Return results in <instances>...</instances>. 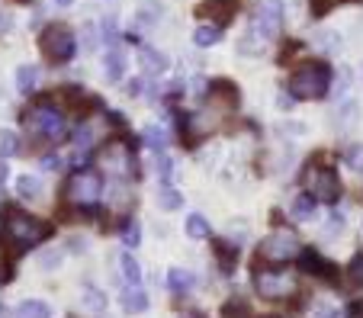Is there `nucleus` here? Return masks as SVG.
I'll return each mask as SVG.
<instances>
[{"instance_id":"nucleus-1","label":"nucleus","mask_w":363,"mask_h":318,"mask_svg":"<svg viewBox=\"0 0 363 318\" xmlns=\"http://www.w3.org/2000/svg\"><path fill=\"white\" fill-rule=\"evenodd\" d=\"M331 87V64L325 62H302L289 77V93L296 100H322Z\"/></svg>"},{"instance_id":"nucleus-2","label":"nucleus","mask_w":363,"mask_h":318,"mask_svg":"<svg viewBox=\"0 0 363 318\" xmlns=\"http://www.w3.org/2000/svg\"><path fill=\"white\" fill-rule=\"evenodd\" d=\"M39 49H42V55H45V62L65 64V62L74 58L77 39H74V33H71L65 23H48V26L42 29V35H39Z\"/></svg>"},{"instance_id":"nucleus-3","label":"nucleus","mask_w":363,"mask_h":318,"mask_svg":"<svg viewBox=\"0 0 363 318\" xmlns=\"http://www.w3.org/2000/svg\"><path fill=\"white\" fill-rule=\"evenodd\" d=\"M4 229H7L20 244H35V242L52 235V225H45V222H39L35 215L23 212V209H13V206L4 209Z\"/></svg>"},{"instance_id":"nucleus-4","label":"nucleus","mask_w":363,"mask_h":318,"mask_svg":"<svg viewBox=\"0 0 363 318\" xmlns=\"http://www.w3.org/2000/svg\"><path fill=\"white\" fill-rule=\"evenodd\" d=\"M251 29L261 42H270L280 35L283 29V0H261L251 13Z\"/></svg>"},{"instance_id":"nucleus-5","label":"nucleus","mask_w":363,"mask_h":318,"mask_svg":"<svg viewBox=\"0 0 363 318\" xmlns=\"http://www.w3.org/2000/svg\"><path fill=\"white\" fill-rule=\"evenodd\" d=\"M26 119L33 123V129L39 132V135H48V139H62L65 135V113L48 97H42L39 103L26 113Z\"/></svg>"},{"instance_id":"nucleus-6","label":"nucleus","mask_w":363,"mask_h":318,"mask_svg":"<svg viewBox=\"0 0 363 318\" xmlns=\"http://www.w3.org/2000/svg\"><path fill=\"white\" fill-rule=\"evenodd\" d=\"M254 290L264 299H286L296 296V277L289 270H257L254 273Z\"/></svg>"},{"instance_id":"nucleus-7","label":"nucleus","mask_w":363,"mask_h":318,"mask_svg":"<svg viewBox=\"0 0 363 318\" xmlns=\"http://www.w3.org/2000/svg\"><path fill=\"white\" fill-rule=\"evenodd\" d=\"M65 193H68V200L77 203V206H90V203H96V196L103 193L100 174H96V171H84V167L71 171L68 183H65Z\"/></svg>"},{"instance_id":"nucleus-8","label":"nucleus","mask_w":363,"mask_h":318,"mask_svg":"<svg viewBox=\"0 0 363 318\" xmlns=\"http://www.w3.org/2000/svg\"><path fill=\"white\" fill-rule=\"evenodd\" d=\"M302 180H306L308 193L315 200H325V203L341 200V177H337L335 167H312V171H306Z\"/></svg>"},{"instance_id":"nucleus-9","label":"nucleus","mask_w":363,"mask_h":318,"mask_svg":"<svg viewBox=\"0 0 363 318\" xmlns=\"http://www.w3.org/2000/svg\"><path fill=\"white\" fill-rule=\"evenodd\" d=\"M261 254L270 257V261L286 263V261H293V257H299V242H296L293 232L280 229V232H274V235L261 244Z\"/></svg>"},{"instance_id":"nucleus-10","label":"nucleus","mask_w":363,"mask_h":318,"mask_svg":"<svg viewBox=\"0 0 363 318\" xmlns=\"http://www.w3.org/2000/svg\"><path fill=\"white\" fill-rule=\"evenodd\" d=\"M100 161L110 167L113 174H135V152L125 142H110L100 152Z\"/></svg>"},{"instance_id":"nucleus-11","label":"nucleus","mask_w":363,"mask_h":318,"mask_svg":"<svg viewBox=\"0 0 363 318\" xmlns=\"http://www.w3.org/2000/svg\"><path fill=\"white\" fill-rule=\"evenodd\" d=\"M138 64H142L145 77H158L167 71V55H161V52L151 49V45H138Z\"/></svg>"},{"instance_id":"nucleus-12","label":"nucleus","mask_w":363,"mask_h":318,"mask_svg":"<svg viewBox=\"0 0 363 318\" xmlns=\"http://www.w3.org/2000/svg\"><path fill=\"white\" fill-rule=\"evenodd\" d=\"M161 13H164V4H161V0H138V13H135L138 29L158 26V23H161Z\"/></svg>"},{"instance_id":"nucleus-13","label":"nucleus","mask_w":363,"mask_h":318,"mask_svg":"<svg viewBox=\"0 0 363 318\" xmlns=\"http://www.w3.org/2000/svg\"><path fill=\"white\" fill-rule=\"evenodd\" d=\"M164 283H167V290L171 293H177V296H184V293H190L193 290V273L190 270H180V267H174V270H167V277H164Z\"/></svg>"},{"instance_id":"nucleus-14","label":"nucleus","mask_w":363,"mask_h":318,"mask_svg":"<svg viewBox=\"0 0 363 318\" xmlns=\"http://www.w3.org/2000/svg\"><path fill=\"white\" fill-rule=\"evenodd\" d=\"M119 299H123V309L132 312V315H142V312L148 309V296H145L142 286H129V290H125Z\"/></svg>"},{"instance_id":"nucleus-15","label":"nucleus","mask_w":363,"mask_h":318,"mask_svg":"<svg viewBox=\"0 0 363 318\" xmlns=\"http://www.w3.org/2000/svg\"><path fill=\"white\" fill-rule=\"evenodd\" d=\"M35 84H39V68L35 64H20L16 68V90L20 93H33Z\"/></svg>"},{"instance_id":"nucleus-16","label":"nucleus","mask_w":363,"mask_h":318,"mask_svg":"<svg viewBox=\"0 0 363 318\" xmlns=\"http://www.w3.org/2000/svg\"><path fill=\"white\" fill-rule=\"evenodd\" d=\"M16 318H52V305L42 302V299H26L16 309Z\"/></svg>"},{"instance_id":"nucleus-17","label":"nucleus","mask_w":363,"mask_h":318,"mask_svg":"<svg viewBox=\"0 0 363 318\" xmlns=\"http://www.w3.org/2000/svg\"><path fill=\"white\" fill-rule=\"evenodd\" d=\"M103 64H106V81L116 84V81H123V77H125V55L119 49L106 52V62H103Z\"/></svg>"},{"instance_id":"nucleus-18","label":"nucleus","mask_w":363,"mask_h":318,"mask_svg":"<svg viewBox=\"0 0 363 318\" xmlns=\"http://www.w3.org/2000/svg\"><path fill=\"white\" fill-rule=\"evenodd\" d=\"M16 193H20L23 200H39L42 196V180L33 177V174H20V177H16Z\"/></svg>"},{"instance_id":"nucleus-19","label":"nucleus","mask_w":363,"mask_h":318,"mask_svg":"<svg viewBox=\"0 0 363 318\" xmlns=\"http://www.w3.org/2000/svg\"><path fill=\"white\" fill-rule=\"evenodd\" d=\"M184 232L193 238V242H203V238H209V222H206V215L193 212V215H186Z\"/></svg>"},{"instance_id":"nucleus-20","label":"nucleus","mask_w":363,"mask_h":318,"mask_svg":"<svg viewBox=\"0 0 363 318\" xmlns=\"http://www.w3.org/2000/svg\"><path fill=\"white\" fill-rule=\"evenodd\" d=\"M119 267H123V277L129 286H142V267L132 254H119Z\"/></svg>"},{"instance_id":"nucleus-21","label":"nucleus","mask_w":363,"mask_h":318,"mask_svg":"<svg viewBox=\"0 0 363 318\" xmlns=\"http://www.w3.org/2000/svg\"><path fill=\"white\" fill-rule=\"evenodd\" d=\"M62 263H65V251L62 248H52V244H48V248L39 251V270H48V273H52V270H58Z\"/></svg>"},{"instance_id":"nucleus-22","label":"nucleus","mask_w":363,"mask_h":318,"mask_svg":"<svg viewBox=\"0 0 363 318\" xmlns=\"http://www.w3.org/2000/svg\"><path fill=\"white\" fill-rule=\"evenodd\" d=\"M20 152H23L20 135H16L13 129H0V154H4V158H13V154H20Z\"/></svg>"},{"instance_id":"nucleus-23","label":"nucleus","mask_w":363,"mask_h":318,"mask_svg":"<svg viewBox=\"0 0 363 318\" xmlns=\"http://www.w3.org/2000/svg\"><path fill=\"white\" fill-rule=\"evenodd\" d=\"M315 206H318V200L312 193H299L293 200V215L296 219H312V215H315Z\"/></svg>"},{"instance_id":"nucleus-24","label":"nucleus","mask_w":363,"mask_h":318,"mask_svg":"<svg viewBox=\"0 0 363 318\" xmlns=\"http://www.w3.org/2000/svg\"><path fill=\"white\" fill-rule=\"evenodd\" d=\"M219 315H222V318H247V315H251V305L245 302V296H232V299H228V302L219 309Z\"/></svg>"},{"instance_id":"nucleus-25","label":"nucleus","mask_w":363,"mask_h":318,"mask_svg":"<svg viewBox=\"0 0 363 318\" xmlns=\"http://www.w3.org/2000/svg\"><path fill=\"white\" fill-rule=\"evenodd\" d=\"M213 248H216V257L222 261V267H225V273H232L235 261H238V248H235L232 242H216Z\"/></svg>"},{"instance_id":"nucleus-26","label":"nucleus","mask_w":363,"mask_h":318,"mask_svg":"<svg viewBox=\"0 0 363 318\" xmlns=\"http://www.w3.org/2000/svg\"><path fill=\"white\" fill-rule=\"evenodd\" d=\"M219 26H196L193 29V42H196L199 49H209V45H216L219 42Z\"/></svg>"},{"instance_id":"nucleus-27","label":"nucleus","mask_w":363,"mask_h":318,"mask_svg":"<svg viewBox=\"0 0 363 318\" xmlns=\"http://www.w3.org/2000/svg\"><path fill=\"white\" fill-rule=\"evenodd\" d=\"M213 93H216V100H225L228 106H238V87L232 81H216Z\"/></svg>"},{"instance_id":"nucleus-28","label":"nucleus","mask_w":363,"mask_h":318,"mask_svg":"<svg viewBox=\"0 0 363 318\" xmlns=\"http://www.w3.org/2000/svg\"><path fill=\"white\" fill-rule=\"evenodd\" d=\"M142 142L148 148H155V152H161V148L167 145V135H164V129H158V125H145V129H142Z\"/></svg>"},{"instance_id":"nucleus-29","label":"nucleus","mask_w":363,"mask_h":318,"mask_svg":"<svg viewBox=\"0 0 363 318\" xmlns=\"http://www.w3.org/2000/svg\"><path fill=\"white\" fill-rule=\"evenodd\" d=\"M119 232H123V244H129V248H138V244H142V225H138L135 219H125Z\"/></svg>"},{"instance_id":"nucleus-30","label":"nucleus","mask_w":363,"mask_h":318,"mask_svg":"<svg viewBox=\"0 0 363 318\" xmlns=\"http://www.w3.org/2000/svg\"><path fill=\"white\" fill-rule=\"evenodd\" d=\"M318 49H322L325 55H337V52L344 49L341 33H335V29H331V33H322V35H318Z\"/></svg>"},{"instance_id":"nucleus-31","label":"nucleus","mask_w":363,"mask_h":318,"mask_svg":"<svg viewBox=\"0 0 363 318\" xmlns=\"http://www.w3.org/2000/svg\"><path fill=\"white\" fill-rule=\"evenodd\" d=\"M158 206L167 209V212H171V209H180V206H184V196H180L174 187H167V183H164V187H161V193H158Z\"/></svg>"},{"instance_id":"nucleus-32","label":"nucleus","mask_w":363,"mask_h":318,"mask_svg":"<svg viewBox=\"0 0 363 318\" xmlns=\"http://www.w3.org/2000/svg\"><path fill=\"white\" fill-rule=\"evenodd\" d=\"M81 305H84L87 312H103V309H106V296H103L100 290H84Z\"/></svg>"},{"instance_id":"nucleus-33","label":"nucleus","mask_w":363,"mask_h":318,"mask_svg":"<svg viewBox=\"0 0 363 318\" xmlns=\"http://www.w3.org/2000/svg\"><path fill=\"white\" fill-rule=\"evenodd\" d=\"M315 277L318 280H325V283H331V286H337L341 283V273H337V267L331 261H318V267H315Z\"/></svg>"},{"instance_id":"nucleus-34","label":"nucleus","mask_w":363,"mask_h":318,"mask_svg":"<svg viewBox=\"0 0 363 318\" xmlns=\"http://www.w3.org/2000/svg\"><path fill=\"white\" fill-rule=\"evenodd\" d=\"M347 283L363 286V254H357L354 261L347 263Z\"/></svg>"},{"instance_id":"nucleus-35","label":"nucleus","mask_w":363,"mask_h":318,"mask_svg":"<svg viewBox=\"0 0 363 318\" xmlns=\"http://www.w3.org/2000/svg\"><path fill=\"white\" fill-rule=\"evenodd\" d=\"M337 4L341 0H308V10H312V16H328Z\"/></svg>"},{"instance_id":"nucleus-36","label":"nucleus","mask_w":363,"mask_h":318,"mask_svg":"<svg viewBox=\"0 0 363 318\" xmlns=\"http://www.w3.org/2000/svg\"><path fill=\"white\" fill-rule=\"evenodd\" d=\"M116 39H119L116 16H106V20H103V42H110V45H116Z\"/></svg>"},{"instance_id":"nucleus-37","label":"nucleus","mask_w":363,"mask_h":318,"mask_svg":"<svg viewBox=\"0 0 363 318\" xmlns=\"http://www.w3.org/2000/svg\"><path fill=\"white\" fill-rule=\"evenodd\" d=\"M344 161H347V167H354V171L363 174V145H354L347 154H344Z\"/></svg>"},{"instance_id":"nucleus-38","label":"nucleus","mask_w":363,"mask_h":318,"mask_svg":"<svg viewBox=\"0 0 363 318\" xmlns=\"http://www.w3.org/2000/svg\"><path fill=\"white\" fill-rule=\"evenodd\" d=\"M90 142H94V125H87V123H84L81 129L74 132V145H77V148H87Z\"/></svg>"},{"instance_id":"nucleus-39","label":"nucleus","mask_w":363,"mask_h":318,"mask_svg":"<svg viewBox=\"0 0 363 318\" xmlns=\"http://www.w3.org/2000/svg\"><path fill=\"white\" fill-rule=\"evenodd\" d=\"M299 49H302V42L289 39V42H286V45H283V49H280V55H277V62H280V64H286V62H289V58H293V55H296V52H299Z\"/></svg>"},{"instance_id":"nucleus-40","label":"nucleus","mask_w":363,"mask_h":318,"mask_svg":"<svg viewBox=\"0 0 363 318\" xmlns=\"http://www.w3.org/2000/svg\"><path fill=\"white\" fill-rule=\"evenodd\" d=\"M158 174H161V180H171L174 177V164H171V158H164V154L158 158Z\"/></svg>"},{"instance_id":"nucleus-41","label":"nucleus","mask_w":363,"mask_h":318,"mask_svg":"<svg viewBox=\"0 0 363 318\" xmlns=\"http://www.w3.org/2000/svg\"><path fill=\"white\" fill-rule=\"evenodd\" d=\"M315 318H341V312L331 309V305H318V309H315Z\"/></svg>"},{"instance_id":"nucleus-42","label":"nucleus","mask_w":363,"mask_h":318,"mask_svg":"<svg viewBox=\"0 0 363 318\" xmlns=\"http://www.w3.org/2000/svg\"><path fill=\"white\" fill-rule=\"evenodd\" d=\"M42 167H45V171H62V161H58L55 154H45V158H42Z\"/></svg>"},{"instance_id":"nucleus-43","label":"nucleus","mask_w":363,"mask_h":318,"mask_svg":"<svg viewBox=\"0 0 363 318\" xmlns=\"http://www.w3.org/2000/svg\"><path fill=\"white\" fill-rule=\"evenodd\" d=\"M68 251H74V254H84V251H87V242H84V238H68Z\"/></svg>"},{"instance_id":"nucleus-44","label":"nucleus","mask_w":363,"mask_h":318,"mask_svg":"<svg viewBox=\"0 0 363 318\" xmlns=\"http://www.w3.org/2000/svg\"><path fill=\"white\" fill-rule=\"evenodd\" d=\"M110 123L113 125H125V116H123V113H110Z\"/></svg>"},{"instance_id":"nucleus-45","label":"nucleus","mask_w":363,"mask_h":318,"mask_svg":"<svg viewBox=\"0 0 363 318\" xmlns=\"http://www.w3.org/2000/svg\"><path fill=\"white\" fill-rule=\"evenodd\" d=\"M4 180H7V167L0 164V183H4Z\"/></svg>"},{"instance_id":"nucleus-46","label":"nucleus","mask_w":363,"mask_h":318,"mask_svg":"<svg viewBox=\"0 0 363 318\" xmlns=\"http://www.w3.org/2000/svg\"><path fill=\"white\" fill-rule=\"evenodd\" d=\"M58 7H71V4H74V0H55Z\"/></svg>"},{"instance_id":"nucleus-47","label":"nucleus","mask_w":363,"mask_h":318,"mask_svg":"<svg viewBox=\"0 0 363 318\" xmlns=\"http://www.w3.org/2000/svg\"><path fill=\"white\" fill-rule=\"evenodd\" d=\"M16 4H33V0H16Z\"/></svg>"},{"instance_id":"nucleus-48","label":"nucleus","mask_w":363,"mask_h":318,"mask_svg":"<svg viewBox=\"0 0 363 318\" xmlns=\"http://www.w3.org/2000/svg\"><path fill=\"white\" fill-rule=\"evenodd\" d=\"M360 318H363V315H360Z\"/></svg>"}]
</instances>
